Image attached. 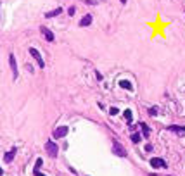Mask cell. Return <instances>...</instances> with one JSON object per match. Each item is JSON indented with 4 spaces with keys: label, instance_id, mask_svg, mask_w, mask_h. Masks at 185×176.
Returning <instances> with one entry per match:
<instances>
[{
    "label": "cell",
    "instance_id": "6da1fadb",
    "mask_svg": "<svg viewBox=\"0 0 185 176\" xmlns=\"http://www.w3.org/2000/svg\"><path fill=\"white\" fill-rule=\"evenodd\" d=\"M45 150L48 152L50 157H57V154H59V147H57V143L52 142V140H48V142L45 143Z\"/></svg>",
    "mask_w": 185,
    "mask_h": 176
},
{
    "label": "cell",
    "instance_id": "7a4b0ae2",
    "mask_svg": "<svg viewBox=\"0 0 185 176\" xmlns=\"http://www.w3.org/2000/svg\"><path fill=\"white\" fill-rule=\"evenodd\" d=\"M9 64H11V69H12V78H14V79H18L19 71H18V62H16L14 54H11V55H9Z\"/></svg>",
    "mask_w": 185,
    "mask_h": 176
},
{
    "label": "cell",
    "instance_id": "3957f363",
    "mask_svg": "<svg viewBox=\"0 0 185 176\" xmlns=\"http://www.w3.org/2000/svg\"><path fill=\"white\" fill-rule=\"evenodd\" d=\"M112 154H116L118 157H126V150L121 147V143L114 142L112 143Z\"/></svg>",
    "mask_w": 185,
    "mask_h": 176
},
{
    "label": "cell",
    "instance_id": "277c9868",
    "mask_svg": "<svg viewBox=\"0 0 185 176\" xmlns=\"http://www.w3.org/2000/svg\"><path fill=\"white\" fill-rule=\"evenodd\" d=\"M68 126H59L57 130H54V138H64L68 135Z\"/></svg>",
    "mask_w": 185,
    "mask_h": 176
},
{
    "label": "cell",
    "instance_id": "5b68a950",
    "mask_svg": "<svg viewBox=\"0 0 185 176\" xmlns=\"http://www.w3.org/2000/svg\"><path fill=\"white\" fill-rule=\"evenodd\" d=\"M151 166L158 169V168H166L168 164L164 162V159H161V157H152L151 159Z\"/></svg>",
    "mask_w": 185,
    "mask_h": 176
},
{
    "label": "cell",
    "instance_id": "8992f818",
    "mask_svg": "<svg viewBox=\"0 0 185 176\" xmlns=\"http://www.w3.org/2000/svg\"><path fill=\"white\" fill-rule=\"evenodd\" d=\"M30 54H31V55L35 57V60H37V62H38V66H40V68H43V66H45V62H43V59H42L40 52H38L37 49H33V47H31V49H30Z\"/></svg>",
    "mask_w": 185,
    "mask_h": 176
},
{
    "label": "cell",
    "instance_id": "52a82bcc",
    "mask_svg": "<svg viewBox=\"0 0 185 176\" xmlns=\"http://www.w3.org/2000/svg\"><path fill=\"white\" fill-rule=\"evenodd\" d=\"M40 31L43 33V36H45V40H47V41H54V33H52V31L48 30V28L42 26V28H40Z\"/></svg>",
    "mask_w": 185,
    "mask_h": 176
},
{
    "label": "cell",
    "instance_id": "ba28073f",
    "mask_svg": "<svg viewBox=\"0 0 185 176\" xmlns=\"http://www.w3.org/2000/svg\"><path fill=\"white\" fill-rule=\"evenodd\" d=\"M168 130L173 131V133H185V126H175V124H171V126H168Z\"/></svg>",
    "mask_w": 185,
    "mask_h": 176
},
{
    "label": "cell",
    "instance_id": "9c48e42d",
    "mask_svg": "<svg viewBox=\"0 0 185 176\" xmlns=\"http://www.w3.org/2000/svg\"><path fill=\"white\" fill-rule=\"evenodd\" d=\"M88 24H92V16L87 14V16H83V19L80 21V26H88Z\"/></svg>",
    "mask_w": 185,
    "mask_h": 176
},
{
    "label": "cell",
    "instance_id": "30bf717a",
    "mask_svg": "<svg viewBox=\"0 0 185 176\" xmlns=\"http://www.w3.org/2000/svg\"><path fill=\"white\" fill-rule=\"evenodd\" d=\"M14 155H16V149H12L11 152H7V154L4 155V161H5V162H12V159H14Z\"/></svg>",
    "mask_w": 185,
    "mask_h": 176
},
{
    "label": "cell",
    "instance_id": "8fae6325",
    "mask_svg": "<svg viewBox=\"0 0 185 176\" xmlns=\"http://www.w3.org/2000/svg\"><path fill=\"white\" fill-rule=\"evenodd\" d=\"M61 12H62V9H56V11H50V12H47V14H45V17L47 19H50V17H56V16H59Z\"/></svg>",
    "mask_w": 185,
    "mask_h": 176
},
{
    "label": "cell",
    "instance_id": "7c38bea8",
    "mask_svg": "<svg viewBox=\"0 0 185 176\" xmlns=\"http://www.w3.org/2000/svg\"><path fill=\"white\" fill-rule=\"evenodd\" d=\"M119 86L125 88V90H133V88H132V83L126 81V79H121V81H119Z\"/></svg>",
    "mask_w": 185,
    "mask_h": 176
},
{
    "label": "cell",
    "instance_id": "4fadbf2b",
    "mask_svg": "<svg viewBox=\"0 0 185 176\" xmlns=\"http://www.w3.org/2000/svg\"><path fill=\"white\" fill-rule=\"evenodd\" d=\"M140 128H142V135L145 136V138H147L149 136V133H151V130H149V126L145 123H140Z\"/></svg>",
    "mask_w": 185,
    "mask_h": 176
},
{
    "label": "cell",
    "instance_id": "5bb4252c",
    "mask_svg": "<svg viewBox=\"0 0 185 176\" xmlns=\"http://www.w3.org/2000/svg\"><path fill=\"white\" fill-rule=\"evenodd\" d=\"M125 119H126V123H132V119H133V116H132V111H130V109H126V111H125Z\"/></svg>",
    "mask_w": 185,
    "mask_h": 176
},
{
    "label": "cell",
    "instance_id": "9a60e30c",
    "mask_svg": "<svg viewBox=\"0 0 185 176\" xmlns=\"http://www.w3.org/2000/svg\"><path fill=\"white\" fill-rule=\"evenodd\" d=\"M140 138H142L140 133H132V142H133V143H138V142H140Z\"/></svg>",
    "mask_w": 185,
    "mask_h": 176
},
{
    "label": "cell",
    "instance_id": "2e32d148",
    "mask_svg": "<svg viewBox=\"0 0 185 176\" xmlns=\"http://www.w3.org/2000/svg\"><path fill=\"white\" fill-rule=\"evenodd\" d=\"M158 114V107H151L149 109V116H156Z\"/></svg>",
    "mask_w": 185,
    "mask_h": 176
},
{
    "label": "cell",
    "instance_id": "e0dca14e",
    "mask_svg": "<svg viewBox=\"0 0 185 176\" xmlns=\"http://www.w3.org/2000/svg\"><path fill=\"white\" fill-rule=\"evenodd\" d=\"M109 112H111V114H118L119 111H118V109H116V107H111V111H109Z\"/></svg>",
    "mask_w": 185,
    "mask_h": 176
},
{
    "label": "cell",
    "instance_id": "ac0fdd59",
    "mask_svg": "<svg viewBox=\"0 0 185 176\" xmlns=\"http://www.w3.org/2000/svg\"><path fill=\"white\" fill-rule=\"evenodd\" d=\"M35 176H45V174H43V173H40L38 169H35Z\"/></svg>",
    "mask_w": 185,
    "mask_h": 176
},
{
    "label": "cell",
    "instance_id": "d6986e66",
    "mask_svg": "<svg viewBox=\"0 0 185 176\" xmlns=\"http://www.w3.org/2000/svg\"><path fill=\"white\" fill-rule=\"evenodd\" d=\"M119 2H121V4H126V0H119Z\"/></svg>",
    "mask_w": 185,
    "mask_h": 176
},
{
    "label": "cell",
    "instance_id": "ffe728a7",
    "mask_svg": "<svg viewBox=\"0 0 185 176\" xmlns=\"http://www.w3.org/2000/svg\"><path fill=\"white\" fill-rule=\"evenodd\" d=\"M0 176H2V169H0Z\"/></svg>",
    "mask_w": 185,
    "mask_h": 176
}]
</instances>
